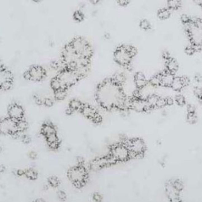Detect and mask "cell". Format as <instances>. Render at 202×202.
Segmentation results:
<instances>
[{"label":"cell","mask_w":202,"mask_h":202,"mask_svg":"<svg viewBox=\"0 0 202 202\" xmlns=\"http://www.w3.org/2000/svg\"><path fill=\"white\" fill-rule=\"evenodd\" d=\"M149 83L153 87H157L161 85V73L153 76Z\"/></svg>","instance_id":"cell-31"},{"label":"cell","mask_w":202,"mask_h":202,"mask_svg":"<svg viewBox=\"0 0 202 202\" xmlns=\"http://www.w3.org/2000/svg\"><path fill=\"white\" fill-rule=\"evenodd\" d=\"M200 100H201V101H202V99H200Z\"/></svg>","instance_id":"cell-60"},{"label":"cell","mask_w":202,"mask_h":202,"mask_svg":"<svg viewBox=\"0 0 202 202\" xmlns=\"http://www.w3.org/2000/svg\"><path fill=\"white\" fill-rule=\"evenodd\" d=\"M53 104H54V101L51 99H50V98H45V99H44V104H43V105H44L45 106L50 107L52 106Z\"/></svg>","instance_id":"cell-43"},{"label":"cell","mask_w":202,"mask_h":202,"mask_svg":"<svg viewBox=\"0 0 202 202\" xmlns=\"http://www.w3.org/2000/svg\"><path fill=\"white\" fill-rule=\"evenodd\" d=\"M171 15V11L169 9L164 8L158 11V17L161 19H167Z\"/></svg>","instance_id":"cell-26"},{"label":"cell","mask_w":202,"mask_h":202,"mask_svg":"<svg viewBox=\"0 0 202 202\" xmlns=\"http://www.w3.org/2000/svg\"><path fill=\"white\" fill-rule=\"evenodd\" d=\"M107 166H109L107 156H103L93 159L89 164V168L94 171H97Z\"/></svg>","instance_id":"cell-13"},{"label":"cell","mask_w":202,"mask_h":202,"mask_svg":"<svg viewBox=\"0 0 202 202\" xmlns=\"http://www.w3.org/2000/svg\"><path fill=\"white\" fill-rule=\"evenodd\" d=\"M28 156L30 159H31L32 160H35L38 158V154L35 151H32L29 152Z\"/></svg>","instance_id":"cell-47"},{"label":"cell","mask_w":202,"mask_h":202,"mask_svg":"<svg viewBox=\"0 0 202 202\" xmlns=\"http://www.w3.org/2000/svg\"><path fill=\"white\" fill-rule=\"evenodd\" d=\"M0 135L10 136L19 139L21 135L19 131L18 121L11 119L8 116L0 118Z\"/></svg>","instance_id":"cell-3"},{"label":"cell","mask_w":202,"mask_h":202,"mask_svg":"<svg viewBox=\"0 0 202 202\" xmlns=\"http://www.w3.org/2000/svg\"><path fill=\"white\" fill-rule=\"evenodd\" d=\"M172 182V183L173 185V186L175 187V189L180 192L182 189H183V184L180 180H173V181H171Z\"/></svg>","instance_id":"cell-39"},{"label":"cell","mask_w":202,"mask_h":202,"mask_svg":"<svg viewBox=\"0 0 202 202\" xmlns=\"http://www.w3.org/2000/svg\"><path fill=\"white\" fill-rule=\"evenodd\" d=\"M171 87L172 88V89L175 91V92H180L183 88V84L181 83L180 77H175L174 79H173V82L172 83Z\"/></svg>","instance_id":"cell-22"},{"label":"cell","mask_w":202,"mask_h":202,"mask_svg":"<svg viewBox=\"0 0 202 202\" xmlns=\"http://www.w3.org/2000/svg\"><path fill=\"white\" fill-rule=\"evenodd\" d=\"M198 2H199V4L200 6H202V1H199Z\"/></svg>","instance_id":"cell-58"},{"label":"cell","mask_w":202,"mask_h":202,"mask_svg":"<svg viewBox=\"0 0 202 202\" xmlns=\"http://www.w3.org/2000/svg\"><path fill=\"white\" fill-rule=\"evenodd\" d=\"M194 79L196 81H197V82H200L202 80V76L200 75V74H196L195 76H194Z\"/></svg>","instance_id":"cell-53"},{"label":"cell","mask_w":202,"mask_h":202,"mask_svg":"<svg viewBox=\"0 0 202 202\" xmlns=\"http://www.w3.org/2000/svg\"><path fill=\"white\" fill-rule=\"evenodd\" d=\"M187 120L190 124L195 123L197 120V117L195 113H187Z\"/></svg>","instance_id":"cell-35"},{"label":"cell","mask_w":202,"mask_h":202,"mask_svg":"<svg viewBox=\"0 0 202 202\" xmlns=\"http://www.w3.org/2000/svg\"><path fill=\"white\" fill-rule=\"evenodd\" d=\"M127 147L130 151V159L143 156L146 151V144L144 140L137 138L126 140L123 142Z\"/></svg>","instance_id":"cell-6"},{"label":"cell","mask_w":202,"mask_h":202,"mask_svg":"<svg viewBox=\"0 0 202 202\" xmlns=\"http://www.w3.org/2000/svg\"><path fill=\"white\" fill-rule=\"evenodd\" d=\"M84 14L83 13L79 10L76 11L73 14V18L77 21H82L84 19Z\"/></svg>","instance_id":"cell-36"},{"label":"cell","mask_w":202,"mask_h":202,"mask_svg":"<svg viewBox=\"0 0 202 202\" xmlns=\"http://www.w3.org/2000/svg\"><path fill=\"white\" fill-rule=\"evenodd\" d=\"M135 83L139 90L143 88L148 84L144 73L142 72H138L135 74Z\"/></svg>","instance_id":"cell-19"},{"label":"cell","mask_w":202,"mask_h":202,"mask_svg":"<svg viewBox=\"0 0 202 202\" xmlns=\"http://www.w3.org/2000/svg\"><path fill=\"white\" fill-rule=\"evenodd\" d=\"M181 20L183 23V24L187 23L190 21V18L187 15V14H183L181 17Z\"/></svg>","instance_id":"cell-50"},{"label":"cell","mask_w":202,"mask_h":202,"mask_svg":"<svg viewBox=\"0 0 202 202\" xmlns=\"http://www.w3.org/2000/svg\"><path fill=\"white\" fill-rule=\"evenodd\" d=\"M29 128L28 122L26 119L18 121V128L19 131L21 134L25 133Z\"/></svg>","instance_id":"cell-24"},{"label":"cell","mask_w":202,"mask_h":202,"mask_svg":"<svg viewBox=\"0 0 202 202\" xmlns=\"http://www.w3.org/2000/svg\"><path fill=\"white\" fill-rule=\"evenodd\" d=\"M73 111H74L72 110L70 107H68V109H67V110H66V113L67 114H72L73 113Z\"/></svg>","instance_id":"cell-55"},{"label":"cell","mask_w":202,"mask_h":202,"mask_svg":"<svg viewBox=\"0 0 202 202\" xmlns=\"http://www.w3.org/2000/svg\"><path fill=\"white\" fill-rule=\"evenodd\" d=\"M166 70L173 74H174L175 72H177V71L178 69V62L173 58H171L169 59L166 60Z\"/></svg>","instance_id":"cell-20"},{"label":"cell","mask_w":202,"mask_h":202,"mask_svg":"<svg viewBox=\"0 0 202 202\" xmlns=\"http://www.w3.org/2000/svg\"><path fill=\"white\" fill-rule=\"evenodd\" d=\"M48 147L51 150H57L60 146V141L57 133H53L45 137Z\"/></svg>","instance_id":"cell-16"},{"label":"cell","mask_w":202,"mask_h":202,"mask_svg":"<svg viewBox=\"0 0 202 202\" xmlns=\"http://www.w3.org/2000/svg\"><path fill=\"white\" fill-rule=\"evenodd\" d=\"M180 202H181V201H180Z\"/></svg>","instance_id":"cell-61"},{"label":"cell","mask_w":202,"mask_h":202,"mask_svg":"<svg viewBox=\"0 0 202 202\" xmlns=\"http://www.w3.org/2000/svg\"><path fill=\"white\" fill-rule=\"evenodd\" d=\"M83 105L84 104L80 100L77 99H73L70 101L69 107H70L73 111H76V110L80 111L83 106Z\"/></svg>","instance_id":"cell-23"},{"label":"cell","mask_w":202,"mask_h":202,"mask_svg":"<svg viewBox=\"0 0 202 202\" xmlns=\"http://www.w3.org/2000/svg\"><path fill=\"white\" fill-rule=\"evenodd\" d=\"M47 76V71L39 65H32L23 73V77L27 81L38 82Z\"/></svg>","instance_id":"cell-7"},{"label":"cell","mask_w":202,"mask_h":202,"mask_svg":"<svg viewBox=\"0 0 202 202\" xmlns=\"http://www.w3.org/2000/svg\"><path fill=\"white\" fill-rule=\"evenodd\" d=\"M169 9H177L181 6V1H169L167 2Z\"/></svg>","instance_id":"cell-32"},{"label":"cell","mask_w":202,"mask_h":202,"mask_svg":"<svg viewBox=\"0 0 202 202\" xmlns=\"http://www.w3.org/2000/svg\"><path fill=\"white\" fill-rule=\"evenodd\" d=\"M56 77L61 84L62 88L66 90H67L69 87L74 85L80 79L74 71L66 68L59 71Z\"/></svg>","instance_id":"cell-8"},{"label":"cell","mask_w":202,"mask_h":202,"mask_svg":"<svg viewBox=\"0 0 202 202\" xmlns=\"http://www.w3.org/2000/svg\"><path fill=\"white\" fill-rule=\"evenodd\" d=\"M112 80L116 84L121 86L125 81V77L121 73H116L111 78Z\"/></svg>","instance_id":"cell-25"},{"label":"cell","mask_w":202,"mask_h":202,"mask_svg":"<svg viewBox=\"0 0 202 202\" xmlns=\"http://www.w3.org/2000/svg\"><path fill=\"white\" fill-rule=\"evenodd\" d=\"M24 176L29 180L35 181L38 177V173L35 169L33 168H29L25 170Z\"/></svg>","instance_id":"cell-21"},{"label":"cell","mask_w":202,"mask_h":202,"mask_svg":"<svg viewBox=\"0 0 202 202\" xmlns=\"http://www.w3.org/2000/svg\"><path fill=\"white\" fill-rule=\"evenodd\" d=\"M162 56H163L164 58H165V59H166V61L168 60V59H169L170 58H171V57L170 56V53L168 52H163V55H162Z\"/></svg>","instance_id":"cell-52"},{"label":"cell","mask_w":202,"mask_h":202,"mask_svg":"<svg viewBox=\"0 0 202 202\" xmlns=\"http://www.w3.org/2000/svg\"><path fill=\"white\" fill-rule=\"evenodd\" d=\"M140 27L141 28L143 29L144 30H148L149 29H151V24L150 23V22L147 20L146 19H142L140 21Z\"/></svg>","instance_id":"cell-34"},{"label":"cell","mask_w":202,"mask_h":202,"mask_svg":"<svg viewBox=\"0 0 202 202\" xmlns=\"http://www.w3.org/2000/svg\"><path fill=\"white\" fill-rule=\"evenodd\" d=\"M146 105L147 102L146 100L133 98L131 100L130 109L138 112H143L145 111Z\"/></svg>","instance_id":"cell-17"},{"label":"cell","mask_w":202,"mask_h":202,"mask_svg":"<svg viewBox=\"0 0 202 202\" xmlns=\"http://www.w3.org/2000/svg\"><path fill=\"white\" fill-rule=\"evenodd\" d=\"M80 111L83 116H85L87 119L91 120L92 121L95 119L97 114H99L95 108L90 105L85 104Z\"/></svg>","instance_id":"cell-15"},{"label":"cell","mask_w":202,"mask_h":202,"mask_svg":"<svg viewBox=\"0 0 202 202\" xmlns=\"http://www.w3.org/2000/svg\"><path fill=\"white\" fill-rule=\"evenodd\" d=\"M92 4H96V3H97L99 1H90Z\"/></svg>","instance_id":"cell-57"},{"label":"cell","mask_w":202,"mask_h":202,"mask_svg":"<svg viewBox=\"0 0 202 202\" xmlns=\"http://www.w3.org/2000/svg\"><path fill=\"white\" fill-rule=\"evenodd\" d=\"M185 51L186 54H187L189 55H192V54H193L196 52V50H195V49H194L193 45H191L190 46L186 47V48L185 49Z\"/></svg>","instance_id":"cell-45"},{"label":"cell","mask_w":202,"mask_h":202,"mask_svg":"<svg viewBox=\"0 0 202 202\" xmlns=\"http://www.w3.org/2000/svg\"><path fill=\"white\" fill-rule=\"evenodd\" d=\"M165 192L171 202H180V199L179 198V193L175 187L173 186L171 181H170L165 185Z\"/></svg>","instance_id":"cell-12"},{"label":"cell","mask_w":202,"mask_h":202,"mask_svg":"<svg viewBox=\"0 0 202 202\" xmlns=\"http://www.w3.org/2000/svg\"><path fill=\"white\" fill-rule=\"evenodd\" d=\"M175 101L177 103V104H178L180 106H184L186 101H185V99L184 97V96L182 95V94H177L175 97Z\"/></svg>","instance_id":"cell-33"},{"label":"cell","mask_w":202,"mask_h":202,"mask_svg":"<svg viewBox=\"0 0 202 202\" xmlns=\"http://www.w3.org/2000/svg\"><path fill=\"white\" fill-rule=\"evenodd\" d=\"M166 106L165 98L159 97L158 101L156 102L155 107H158V108H162V107H164V106Z\"/></svg>","instance_id":"cell-38"},{"label":"cell","mask_w":202,"mask_h":202,"mask_svg":"<svg viewBox=\"0 0 202 202\" xmlns=\"http://www.w3.org/2000/svg\"><path fill=\"white\" fill-rule=\"evenodd\" d=\"M92 199L94 202H102L103 200V197L100 193H95L92 195Z\"/></svg>","instance_id":"cell-42"},{"label":"cell","mask_w":202,"mask_h":202,"mask_svg":"<svg viewBox=\"0 0 202 202\" xmlns=\"http://www.w3.org/2000/svg\"><path fill=\"white\" fill-rule=\"evenodd\" d=\"M187 110L188 113H195L196 109H195V107L193 105L189 104L187 106Z\"/></svg>","instance_id":"cell-48"},{"label":"cell","mask_w":202,"mask_h":202,"mask_svg":"<svg viewBox=\"0 0 202 202\" xmlns=\"http://www.w3.org/2000/svg\"><path fill=\"white\" fill-rule=\"evenodd\" d=\"M126 98L121 86L114 83L111 78L99 85L96 90V100L106 109L116 108L125 110L124 102Z\"/></svg>","instance_id":"cell-1"},{"label":"cell","mask_w":202,"mask_h":202,"mask_svg":"<svg viewBox=\"0 0 202 202\" xmlns=\"http://www.w3.org/2000/svg\"><path fill=\"white\" fill-rule=\"evenodd\" d=\"M70 45L78 56L90 59L93 51L91 46L85 39L75 38L70 43Z\"/></svg>","instance_id":"cell-5"},{"label":"cell","mask_w":202,"mask_h":202,"mask_svg":"<svg viewBox=\"0 0 202 202\" xmlns=\"http://www.w3.org/2000/svg\"><path fill=\"white\" fill-rule=\"evenodd\" d=\"M45 202L42 199H37V200H35V201H33V202Z\"/></svg>","instance_id":"cell-56"},{"label":"cell","mask_w":202,"mask_h":202,"mask_svg":"<svg viewBox=\"0 0 202 202\" xmlns=\"http://www.w3.org/2000/svg\"><path fill=\"white\" fill-rule=\"evenodd\" d=\"M6 170V167L3 165H0V174H2L4 173Z\"/></svg>","instance_id":"cell-54"},{"label":"cell","mask_w":202,"mask_h":202,"mask_svg":"<svg viewBox=\"0 0 202 202\" xmlns=\"http://www.w3.org/2000/svg\"><path fill=\"white\" fill-rule=\"evenodd\" d=\"M194 94L199 99L202 98V88L200 87H195L194 88Z\"/></svg>","instance_id":"cell-40"},{"label":"cell","mask_w":202,"mask_h":202,"mask_svg":"<svg viewBox=\"0 0 202 202\" xmlns=\"http://www.w3.org/2000/svg\"><path fill=\"white\" fill-rule=\"evenodd\" d=\"M20 140L25 144H29L31 141V139L29 135H26V133H23L20 136Z\"/></svg>","instance_id":"cell-37"},{"label":"cell","mask_w":202,"mask_h":202,"mask_svg":"<svg viewBox=\"0 0 202 202\" xmlns=\"http://www.w3.org/2000/svg\"><path fill=\"white\" fill-rule=\"evenodd\" d=\"M109 154L113 156L117 162H125L130 159L129 149L123 142L111 146Z\"/></svg>","instance_id":"cell-9"},{"label":"cell","mask_w":202,"mask_h":202,"mask_svg":"<svg viewBox=\"0 0 202 202\" xmlns=\"http://www.w3.org/2000/svg\"><path fill=\"white\" fill-rule=\"evenodd\" d=\"M57 197L59 200L65 201L67 199V194L63 190H59L57 192Z\"/></svg>","instance_id":"cell-41"},{"label":"cell","mask_w":202,"mask_h":202,"mask_svg":"<svg viewBox=\"0 0 202 202\" xmlns=\"http://www.w3.org/2000/svg\"><path fill=\"white\" fill-rule=\"evenodd\" d=\"M7 116L16 121L26 119V111L19 103L13 101L10 103L7 109Z\"/></svg>","instance_id":"cell-10"},{"label":"cell","mask_w":202,"mask_h":202,"mask_svg":"<svg viewBox=\"0 0 202 202\" xmlns=\"http://www.w3.org/2000/svg\"><path fill=\"white\" fill-rule=\"evenodd\" d=\"M165 101H166V105H168V106H172L174 103V100L171 97H166Z\"/></svg>","instance_id":"cell-49"},{"label":"cell","mask_w":202,"mask_h":202,"mask_svg":"<svg viewBox=\"0 0 202 202\" xmlns=\"http://www.w3.org/2000/svg\"><path fill=\"white\" fill-rule=\"evenodd\" d=\"M180 79H181V83L183 84L184 87H186V86H188L190 84V79L187 77H185V76L180 77Z\"/></svg>","instance_id":"cell-44"},{"label":"cell","mask_w":202,"mask_h":202,"mask_svg":"<svg viewBox=\"0 0 202 202\" xmlns=\"http://www.w3.org/2000/svg\"><path fill=\"white\" fill-rule=\"evenodd\" d=\"M1 151V147L0 146V151Z\"/></svg>","instance_id":"cell-59"},{"label":"cell","mask_w":202,"mask_h":202,"mask_svg":"<svg viewBox=\"0 0 202 202\" xmlns=\"http://www.w3.org/2000/svg\"><path fill=\"white\" fill-rule=\"evenodd\" d=\"M117 2L121 6H125L128 5V4L130 2L128 1H126V0H120V1H118Z\"/></svg>","instance_id":"cell-51"},{"label":"cell","mask_w":202,"mask_h":202,"mask_svg":"<svg viewBox=\"0 0 202 202\" xmlns=\"http://www.w3.org/2000/svg\"><path fill=\"white\" fill-rule=\"evenodd\" d=\"M159 97V96H158V95L154 94H152L147 97L146 101H147V103L151 106H152L153 108H154L156 106V102L158 101Z\"/></svg>","instance_id":"cell-28"},{"label":"cell","mask_w":202,"mask_h":202,"mask_svg":"<svg viewBox=\"0 0 202 202\" xmlns=\"http://www.w3.org/2000/svg\"><path fill=\"white\" fill-rule=\"evenodd\" d=\"M174 78V74L170 73L167 70L161 73V85L171 87Z\"/></svg>","instance_id":"cell-18"},{"label":"cell","mask_w":202,"mask_h":202,"mask_svg":"<svg viewBox=\"0 0 202 202\" xmlns=\"http://www.w3.org/2000/svg\"><path fill=\"white\" fill-rule=\"evenodd\" d=\"M68 178L76 187H82L86 183L88 177L87 168L85 165H77L68 170Z\"/></svg>","instance_id":"cell-2"},{"label":"cell","mask_w":202,"mask_h":202,"mask_svg":"<svg viewBox=\"0 0 202 202\" xmlns=\"http://www.w3.org/2000/svg\"><path fill=\"white\" fill-rule=\"evenodd\" d=\"M57 130L55 126L49 121L45 122L41 126L40 128V134L44 137H47L49 135L56 133Z\"/></svg>","instance_id":"cell-14"},{"label":"cell","mask_w":202,"mask_h":202,"mask_svg":"<svg viewBox=\"0 0 202 202\" xmlns=\"http://www.w3.org/2000/svg\"><path fill=\"white\" fill-rule=\"evenodd\" d=\"M67 95V92L66 89L61 88L54 92V97L57 100H62L65 99Z\"/></svg>","instance_id":"cell-27"},{"label":"cell","mask_w":202,"mask_h":202,"mask_svg":"<svg viewBox=\"0 0 202 202\" xmlns=\"http://www.w3.org/2000/svg\"><path fill=\"white\" fill-rule=\"evenodd\" d=\"M51 87L52 89L54 90V92L57 91L61 88H63L62 86H61V84L60 83L59 79L56 76L51 80Z\"/></svg>","instance_id":"cell-29"},{"label":"cell","mask_w":202,"mask_h":202,"mask_svg":"<svg viewBox=\"0 0 202 202\" xmlns=\"http://www.w3.org/2000/svg\"><path fill=\"white\" fill-rule=\"evenodd\" d=\"M14 76L12 71L0 59V92H7L13 87Z\"/></svg>","instance_id":"cell-4"},{"label":"cell","mask_w":202,"mask_h":202,"mask_svg":"<svg viewBox=\"0 0 202 202\" xmlns=\"http://www.w3.org/2000/svg\"><path fill=\"white\" fill-rule=\"evenodd\" d=\"M48 185L50 187L56 188V187H57L59 186V185L60 184V181H59V180L58 179L57 177L52 175V176H51L48 178Z\"/></svg>","instance_id":"cell-30"},{"label":"cell","mask_w":202,"mask_h":202,"mask_svg":"<svg viewBox=\"0 0 202 202\" xmlns=\"http://www.w3.org/2000/svg\"><path fill=\"white\" fill-rule=\"evenodd\" d=\"M14 174L16 175L17 177H22L25 175V170L19 169L16 170L14 171Z\"/></svg>","instance_id":"cell-46"},{"label":"cell","mask_w":202,"mask_h":202,"mask_svg":"<svg viewBox=\"0 0 202 202\" xmlns=\"http://www.w3.org/2000/svg\"><path fill=\"white\" fill-rule=\"evenodd\" d=\"M116 62L122 66L128 67L130 64L132 57L130 56L124 45L118 47L114 54Z\"/></svg>","instance_id":"cell-11"}]
</instances>
